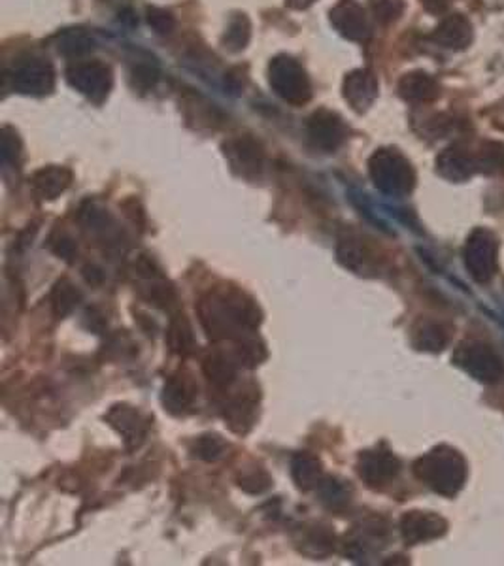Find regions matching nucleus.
Here are the masks:
<instances>
[{
    "mask_svg": "<svg viewBox=\"0 0 504 566\" xmlns=\"http://www.w3.org/2000/svg\"><path fill=\"white\" fill-rule=\"evenodd\" d=\"M201 323L210 338H238L261 323L257 304L237 289L210 291L199 306Z\"/></svg>",
    "mask_w": 504,
    "mask_h": 566,
    "instance_id": "nucleus-1",
    "label": "nucleus"
},
{
    "mask_svg": "<svg viewBox=\"0 0 504 566\" xmlns=\"http://www.w3.org/2000/svg\"><path fill=\"white\" fill-rule=\"evenodd\" d=\"M416 476L442 497H455L469 476L467 461L450 445H438L414 464Z\"/></svg>",
    "mask_w": 504,
    "mask_h": 566,
    "instance_id": "nucleus-2",
    "label": "nucleus"
},
{
    "mask_svg": "<svg viewBox=\"0 0 504 566\" xmlns=\"http://www.w3.org/2000/svg\"><path fill=\"white\" fill-rule=\"evenodd\" d=\"M368 174L374 185L390 197H406L416 185L412 165L397 149H378L368 161Z\"/></svg>",
    "mask_w": 504,
    "mask_h": 566,
    "instance_id": "nucleus-3",
    "label": "nucleus"
},
{
    "mask_svg": "<svg viewBox=\"0 0 504 566\" xmlns=\"http://www.w3.org/2000/svg\"><path fill=\"white\" fill-rule=\"evenodd\" d=\"M268 84L282 101L302 106L312 99V84L297 58L278 55L268 65Z\"/></svg>",
    "mask_w": 504,
    "mask_h": 566,
    "instance_id": "nucleus-4",
    "label": "nucleus"
},
{
    "mask_svg": "<svg viewBox=\"0 0 504 566\" xmlns=\"http://www.w3.org/2000/svg\"><path fill=\"white\" fill-rule=\"evenodd\" d=\"M454 361L464 373L482 383H497L504 376V361L497 351L480 340H464L457 346Z\"/></svg>",
    "mask_w": 504,
    "mask_h": 566,
    "instance_id": "nucleus-5",
    "label": "nucleus"
},
{
    "mask_svg": "<svg viewBox=\"0 0 504 566\" xmlns=\"http://www.w3.org/2000/svg\"><path fill=\"white\" fill-rule=\"evenodd\" d=\"M464 266L478 283H488L499 270V240L488 229H474L464 244Z\"/></svg>",
    "mask_w": 504,
    "mask_h": 566,
    "instance_id": "nucleus-6",
    "label": "nucleus"
},
{
    "mask_svg": "<svg viewBox=\"0 0 504 566\" xmlns=\"http://www.w3.org/2000/svg\"><path fill=\"white\" fill-rule=\"evenodd\" d=\"M68 84L94 104H103L113 85V76L108 65L101 61L76 63L67 70Z\"/></svg>",
    "mask_w": 504,
    "mask_h": 566,
    "instance_id": "nucleus-7",
    "label": "nucleus"
},
{
    "mask_svg": "<svg viewBox=\"0 0 504 566\" xmlns=\"http://www.w3.org/2000/svg\"><path fill=\"white\" fill-rule=\"evenodd\" d=\"M14 91L29 96H46L55 87L53 67L44 58H27L12 72Z\"/></svg>",
    "mask_w": 504,
    "mask_h": 566,
    "instance_id": "nucleus-8",
    "label": "nucleus"
},
{
    "mask_svg": "<svg viewBox=\"0 0 504 566\" xmlns=\"http://www.w3.org/2000/svg\"><path fill=\"white\" fill-rule=\"evenodd\" d=\"M306 134L310 142L318 149H323L325 153H333L346 142L347 127L338 113L328 110H318L310 115V120L306 123Z\"/></svg>",
    "mask_w": 504,
    "mask_h": 566,
    "instance_id": "nucleus-9",
    "label": "nucleus"
},
{
    "mask_svg": "<svg viewBox=\"0 0 504 566\" xmlns=\"http://www.w3.org/2000/svg\"><path fill=\"white\" fill-rule=\"evenodd\" d=\"M223 151L232 170L240 174L242 178H257L265 166L263 146L251 136H237V139L227 140L223 144Z\"/></svg>",
    "mask_w": 504,
    "mask_h": 566,
    "instance_id": "nucleus-10",
    "label": "nucleus"
},
{
    "mask_svg": "<svg viewBox=\"0 0 504 566\" xmlns=\"http://www.w3.org/2000/svg\"><path fill=\"white\" fill-rule=\"evenodd\" d=\"M331 23L344 38L352 42H366L373 34L368 15L356 0H340L331 10Z\"/></svg>",
    "mask_w": 504,
    "mask_h": 566,
    "instance_id": "nucleus-11",
    "label": "nucleus"
},
{
    "mask_svg": "<svg viewBox=\"0 0 504 566\" xmlns=\"http://www.w3.org/2000/svg\"><path fill=\"white\" fill-rule=\"evenodd\" d=\"M357 471L366 485L376 487L378 490V487L390 485L397 478L400 471V463L392 452H387V450L364 452L359 457Z\"/></svg>",
    "mask_w": 504,
    "mask_h": 566,
    "instance_id": "nucleus-12",
    "label": "nucleus"
},
{
    "mask_svg": "<svg viewBox=\"0 0 504 566\" xmlns=\"http://www.w3.org/2000/svg\"><path fill=\"white\" fill-rule=\"evenodd\" d=\"M448 523L433 512H409L400 519V535L406 544H421L440 538Z\"/></svg>",
    "mask_w": 504,
    "mask_h": 566,
    "instance_id": "nucleus-13",
    "label": "nucleus"
},
{
    "mask_svg": "<svg viewBox=\"0 0 504 566\" xmlns=\"http://www.w3.org/2000/svg\"><path fill=\"white\" fill-rule=\"evenodd\" d=\"M344 99L356 112L363 113L371 108L378 96V80L371 70H354L344 77Z\"/></svg>",
    "mask_w": 504,
    "mask_h": 566,
    "instance_id": "nucleus-14",
    "label": "nucleus"
},
{
    "mask_svg": "<svg viewBox=\"0 0 504 566\" xmlns=\"http://www.w3.org/2000/svg\"><path fill=\"white\" fill-rule=\"evenodd\" d=\"M225 421L235 433H246L257 418V391L256 389H240L225 404Z\"/></svg>",
    "mask_w": 504,
    "mask_h": 566,
    "instance_id": "nucleus-15",
    "label": "nucleus"
},
{
    "mask_svg": "<svg viewBox=\"0 0 504 566\" xmlns=\"http://www.w3.org/2000/svg\"><path fill=\"white\" fill-rule=\"evenodd\" d=\"M476 168H478V161L472 157V153H469V149H464L461 146L444 149L436 159L438 174L450 182L469 180L476 172Z\"/></svg>",
    "mask_w": 504,
    "mask_h": 566,
    "instance_id": "nucleus-16",
    "label": "nucleus"
},
{
    "mask_svg": "<svg viewBox=\"0 0 504 566\" xmlns=\"http://www.w3.org/2000/svg\"><path fill=\"white\" fill-rule=\"evenodd\" d=\"M199 393V385L189 374H176L172 376L163 391V404L172 414H185L191 406L195 404Z\"/></svg>",
    "mask_w": 504,
    "mask_h": 566,
    "instance_id": "nucleus-17",
    "label": "nucleus"
},
{
    "mask_svg": "<svg viewBox=\"0 0 504 566\" xmlns=\"http://www.w3.org/2000/svg\"><path fill=\"white\" fill-rule=\"evenodd\" d=\"M433 40L448 49H463L472 42V25L464 15H448L436 27Z\"/></svg>",
    "mask_w": 504,
    "mask_h": 566,
    "instance_id": "nucleus-18",
    "label": "nucleus"
},
{
    "mask_svg": "<svg viewBox=\"0 0 504 566\" xmlns=\"http://www.w3.org/2000/svg\"><path fill=\"white\" fill-rule=\"evenodd\" d=\"M72 182V172L65 166H46L34 172L31 178V187L40 199L51 201L68 189Z\"/></svg>",
    "mask_w": 504,
    "mask_h": 566,
    "instance_id": "nucleus-19",
    "label": "nucleus"
},
{
    "mask_svg": "<svg viewBox=\"0 0 504 566\" xmlns=\"http://www.w3.org/2000/svg\"><path fill=\"white\" fill-rule=\"evenodd\" d=\"M454 337V328L444 323V321H433V319H425L421 323H418V327L414 328V344L418 349L423 351H442L446 346L452 342Z\"/></svg>",
    "mask_w": 504,
    "mask_h": 566,
    "instance_id": "nucleus-20",
    "label": "nucleus"
},
{
    "mask_svg": "<svg viewBox=\"0 0 504 566\" xmlns=\"http://www.w3.org/2000/svg\"><path fill=\"white\" fill-rule=\"evenodd\" d=\"M399 94L409 103H431L438 96V84L425 72H410L399 82Z\"/></svg>",
    "mask_w": 504,
    "mask_h": 566,
    "instance_id": "nucleus-21",
    "label": "nucleus"
},
{
    "mask_svg": "<svg viewBox=\"0 0 504 566\" xmlns=\"http://www.w3.org/2000/svg\"><path fill=\"white\" fill-rule=\"evenodd\" d=\"M108 421L125 436L127 445H139L144 440L146 421L140 418L137 409L129 406H115L108 414Z\"/></svg>",
    "mask_w": 504,
    "mask_h": 566,
    "instance_id": "nucleus-22",
    "label": "nucleus"
},
{
    "mask_svg": "<svg viewBox=\"0 0 504 566\" xmlns=\"http://www.w3.org/2000/svg\"><path fill=\"white\" fill-rule=\"evenodd\" d=\"M238 364H240V361H238L237 354H235V357H232V355L223 354V351H214V354H210L204 359L202 370H204L206 378L214 385L229 387L237 378Z\"/></svg>",
    "mask_w": 504,
    "mask_h": 566,
    "instance_id": "nucleus-23",
    "label": "nucleus"
},
{
    "mask_svg": "<svg viewBox=\"0 0 504 566\" xmlns=\"http://www.w3.org/2000/svg\"><path fill=\"white\" fill-rule=\"evenodd\" d=\"M57 51L65 57H82L94 49L93 36L86 29H67L57 34Z\"/></svg>",
    "mask_w": 504,
    "mask_h": 566,
    "instance_id": "nucleus-24",
    "label": "nucleus"
},
{
    "mask_svg": "<svg viewBox=\"0 0 504 566\" xmlns=\"http://www.w3.org/2000/svg\"><path fill=\"white\" fill-rule=\"evenodd\" d=\"M338 257L346 266H350L359 274L371 272L374 266V256L361 240H344L338 247Z\"/></svg>",
    "mask_w": 504,
    "mask_h": 566,
    "instance_id": "nucleus-25",
    "label": "nucleus"
},
{
    "mask_svg": "<svg viewBox=\"0 0 504 566\" xmlns=\"http://www.w3.org/2000/svg\"><path fill=\"white\" fill-rule=\"evenodd\" d=\"M166 340L172 351H176L180 355H189L195 351V337H193V327L187 321L185 316H174L170 325H168V333H166Z\"/></svg>",
    "mask_w": 504,
    "mask_h": 566,
    "instance_id": "nucleus-26",
    "label": "nucleus"
},
{
    "mask_svg": "<svg viewBox=\"0 0 504 566\" xmlns=\"http://www.w3.org/2000/svg\"><path fill=\"white\" fill-rule=\"evenodd\" d=\"M249 36H251L249 19L244 13H237V15L230 17V22L227 25V31H225L221 40L229 51L238 53L248 46Z\"/></svg>",
    "mask_w": 504,
    "mask_h": 566,
    "instance_id": "nucleus-27",
    "label": "nucleus"
},
{
    "mask_svg": "<svg viewBox=\"0 0 504 566\" xmlns=\"http://www.w3.org/2000/svg\"><path fill=\"white\" fill-rule=\"evenodd\" d=\"M82 301L80 289H76L68 280H61L53 287L51 292V306L57 318H65Z\"/></svg>",
    "mask_w": 504,
    "mask_h": 566,
    "instance_id": "nucleus-28",
    "label": "nucleus"
},
{
    "mask_svg": "<svg viewBox=\"0 0 504 566\" xmlns=\"http://www.w3.org/2000/svg\"><path fill=\"white\" fill-rule=\"evenodd\" d=\"M320 474H321V468L316 457L301 454L293 459V478L301 490H310V487H314L320 481Z\"/></svg>",
    "mask_w": 504,
    "mask_h": 566,
    "instance_id": "nucleus-29",
    "label": "nucleus"
},
{
    "mask_svg": "<svg viewBox=\"0 0 504 566\" xmlns=\"http://www.w3.org/2000/svg\"><path fill=\"white\" fill-rule=\"evenodd\" d=\"M478 166L488 174H502L504 172V144L500 142H488L483 146Z\"/></svg>",
    "mask_w": 504,
    "mask_h": 566,
    "instance_id": "nucleus-30",
    "label": "nucleus"
},
{
    "mask_svg": "<svg viewBox=\"0 0 504 566\" xmlns=\"http://www.w3.org/2000/svg\"><path fill=\"white\" fill-rule=\"evenodd\" d=\"M371 10L380 23H393L402 15V0H371Z\"/></svg>",
    "mask_w": 504,
    "mask_h": 566,
    "instance_id": "nucleus-31",
    "label": "nucleus"
},
{
    "mask_svg": "<svg viewBox=\"0 0 504 566\" xmlns=\"http://www.w3.org/2000/svg\"><path fill=\"white\" fill-rule=\"evenodd\" d=\"M148 25L158 34H170L176 27V19L166 10L148 8Z\"/></svg>",
    "mask_w": 504,
    "mask_h": 566,
    "instance_id": "nucleus-32",
    "label": "nucleus"
},
{
    "mask_svg": "<svg viewBox=\"0 0 504 566\" xmlns=\"http://www.w3.org/2000/svg\"><path fill=\"white\" fill-rule=\"evenodd\" d=\"M227 450V444L220 436H202L197 442V455L204 461H216Z\"/></svg>",
    "mask_w": 504,
    "mask_h": 566,
    "instance_id": "nucleus-33",
    "label": "nucleus"
},
{
    "mask_svg": "<svg viewBox=\"0 0 504 566\" xmlns=\"http://www.w3.org/2000/svg\"><path fill=\"white\" fill-rule=\"evenodd\" d=\"M268 485L270 478L265 471H261V468H254V471L240 476V487L248 493H263L265 490H268Z\"/></svg>",
    "mask_w": 504,
    "mask_h": 566,
    "instance_id": "nucleus-34",
    "label": "nucleus"
},
{
    "mask_svg": "<svg viewBox=\"0 0 504 566\" xmlns=\"http://www.w3.org/2000/svg\"><path fill=\"white\" fill-rule=\"evenodd\" d=\"M159 80V72L153 65H139L132 68V85L142 91H148L155 87Z\"/></svg>",
    "mask_w": 504,
    "mask_h": 566,
    "instance_id": "nucleus-35",
    "label": "nucleus"
},
{
    "mask_svg": "<svg viewBox=\"0 0 504 566\" xmlns=\"http://www.w3.org/2000/svg\"><path fill=\"white\" fill-rule=\"evenodd\" d=\"M19 155V139L10 132V129H4L3 132V157L4 163H12Z\"/></svg>",
    "mask_w": 504,
    "mask_h": 566,
    "instance_id": "nucleus-36",
    "label": "nucleus"
},
{
    "mask_svg": "<svg viewBox=\"0 0 504 566\" xmlns=\"http://www.w3.org/2000/svg\"><path fill=\"white\" fill-rule=\"evenodd\" d=\"M423 8L435 13V15H442L450 6V0H421Z\"/></svg>",
    "mask_w": 504,
    "mask_h": 566,
    "instance_id": "nucleus-37",
    "label": "nucleus"
},
{
    "mask_svg": "<svg viewBox=\"0 0 504 566\" xmlns=\"http://www.w3.org/2000/svg\"><path fill=\"white\" fill-rule=\"evenodd\" d=\"M225 85H227V89H229L230 94H240V91H242V87H244V82L238 77L237 70H232V72L227 74Z\"/></svg>",
    "mask_w": 504,
    "mask_h": 566,
    "instance_id": "nucleus-38",
    "label": "nucleus"
},
{
    "mask_svg": "<svg viewBox=\"0 0 504 566\" xmlns=\"http://www.w3.org/2000/svg\"><path fill=\"white\" fill-rule=\"evenodd\" d=\"M55 253L57 256H61L63 259H72V256L76 253V246L70 238H63L59 240V246L55 247Z\"/></svg>",
    "mask_w": 504,
    "mask_h": 566,
    "instance_id": "nucleus-39",
    "label": "nucleus"
},
{
    "mask_svg": "<svg viewBox=\"0 0 504 566\" xmlns=\"http://www.w3.org/2000/svg\"><path fill=\"white\" fill-rule=\"evenodd\" d=\"M84 276H86V280L89 282V283H101L103 280H104V274H103V270L101 268H96V266H93V265H89L86 270H84Z\"/></svg>",
    "mask_w": 504,
    "mask_h": 566,
    "instance_id": "nucleus-40",
    "label": "nucleus"
},
{
    "mask_svg": "<svg viewBox=\"0 0 504 566\" xmlns=\"http://www.w3.org/2000/svg\"><path fill=\"white\" fill-rule=\"evenodd\" d=\"M285 3L289 8H293V10H306L308 6H312L316 0H285Z\"/></svg>",
    "mask_w": 504,
    "mask_h": 566,
    "instance_id": "nucleus-41",
    "label": "nucleus"
}]
</instances>
